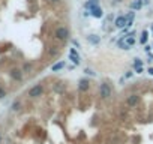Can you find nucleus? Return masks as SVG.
I'll return each instance as SVG.
<instances>
[{
  "mask_svg": "<svg viewBox=\"0 0 153 144\" xmlns=\"http://www.w3.org/2000/svg\"><path fill=\"white\" fill-rule=\"evenodd\" d=\"M147 72H149L150 75H153V68H149V71H147Z\"/></svg>",
  "mask_w": 153,
  "mask_h": 144,
  "instance_id": "23",
  "label": "nucleus"
},
{
  "mask_svg": "<svg viewBox=\"0 0 153 144\" xmlns=\"http://www.w3.org/2000/svg\"><path fill=\"white\" fill-rule=\"evenodd\" d=\"M54 36H56V39H59V41H66V39L69 38V30H68L65 26H59V27L56 29V32H54Z\"/></svg>",
  "mask_w": 153,
  "mask_h": 144,
  "instance_id": "2",
  "label": "nucleus"
},
{
  "mask_svg": "<svg viewBox=\"0 0 153 144\" xmlns=\"http://www.w3.org/2000/svg\"><path fill=\"white\" fill-rule=\"evenodd\" d=\"M63 66H65V62H59V63H56V65L51 66V71H53V72H57V71H60Z\"/></svg>",
  "mask_w": 153,
  "mask_h": 144,
  "instance_id": "14",
  "label": "nucleus"
},
{
  "mask_svg": "<svg viewBox=\"0 0 153 144\" xmlns=\"http://www.w3.org/2000/svg\"><path fill=\"white\" fill-rule=\"evenodd\" d=\"M69 59L74 62V65H80V56H78V53H76L75 48L69 50Z\"/></svg>",
  "mask_w": 153,
  "mask_h": 144,
  "instance_id": "8",
  "label": "nucleus"
},
{
  "mask_svg": "<svg viewBox=\"0 0 153 144\" xmlns=\"http://www.w3.org/2000/svg\"><path fill=\"white\" fill-rule=\"evenodd\" d=\"M6 96V90L5 89H2V87H0V99H3Z\"/></svg>",
  "mask_w": 153,
  "mask_h": 144,
  "instance_id": "20",
  "label": "nucleus"
},
{
  "mask_svg": "<svg viewBox=\"0 0 153 144\" xmlns=\"http://www.w3.org/2000/svg\"><path fill=\"white\" fill-rule=\"evenodd\" d=\"M141 3H143V5H147V3H149V0H141Z\"/></svg>",
  "mask_w": 153,
  "mask_h": 144,
  "instance_id": "25",
  "label": "nucleus"
},
{
  "mask_svg": "<svg viewBox=\"0 0 153 144\" xmlns=\"http://www.w3.org/2000/svg\"><path fill=\"white\" fill-rule=\"evenodd\" d=\"M23 74H24V72L21 69H18V68H12L11 72H9V75H11V78L14 81H21L23 80Z\"/></svg>",
  "mask_w": 153,
  "mask_h": 144,
  "instance_id": "5",
  "label": "nucleus"
},
{
  "mask_svg": "<svg viewBox=\"0 0 153 144\" xmlns=\"http://www.w3.org/2000/svg\"><path fill=\"white\" fill-rule=\"evenodd\" d=\"M152 35H153V24H152Z\"/></svg>",
  "mask_w": 153,
  "mask_h": 144,
  "instance_id": "26",
  "label": "nucleus"
},
{
  "mask_svg": "<svg viewBox=\"0 0 153 144\" xmlns=\"http://www.w3.org/2000/svg\"><path fill=\"white\" fill-rule=\"evenodd\" d=\"M59 51H60L59 48H56V47H50V50H48V56H56Z\"/></svg>",
  "mask_w": 153,
  "mask_h": 144,
  "instance_id": "16",
  "label": "nucleus"
},
{
  "mask_svg": "<svg viewBox=\"0 0 153 144\" xmlns=\"http://www.w3.org/2000/svg\"><path fill=\"white\" fill-rule=\"evenodd\" d=\"M20 107H21V104H20V101H15V102L12 104V107H11V110H12V111H18V110H20Z\"/></svg>",
  "mask_w": 153,
  "mask_h": 144,
  "instance_id": "17",
  "label": "nucleus"
},
{
  "mask_svg": "<svg viewBox=\"0 0 153 144\" xmlns=\"http://www.w3.org/2000/svg\"><path fill=\"white\" fill-rule=\"evenodd\" d=\"M141 8H143L141 0H135V2L131 3V9H132V11H137V9H141Z\"/></svg>",
  "mask_w": 153,
  "mask_h": 144,
  "instance_id": "11",
  "label": "nucleus"
},
{
  "mask_svg": "<svg viewBox=\"0 0 153 144\" xmlns=\"http://www.w3.org/2000/svg\"><path fill=\"white\" fill-rule=\"evenodd\" d=\"M114 24H116V27H117V29H125V27H126V24H128V18H126V17H123V15H120V17H117V18H116Z\"/></svg>",
  "mask_w": 153,
  "mask_h": 144,
  "instance_id": "7",
  "label": "nucleus"
},
{
  "mask_svg": "<svg viewBox=\"0 0 153 144\" xmlns=\"http://www.w3.org/2000/svg\"><path fill=\"white\" fill-rule=\"evenodd\" d=\"M87 41H89L90 44H95V45H96V44H99L101 39H99V36H96V35H90V36H87Z\"/></svg>",
  "mask_w": 153,
  "mask_h": 144,
  "instance_id": "13",
  "label": "nucleus"
},
{
  "mask_svg": "<svg viewBox=\"0 0 153 144\" xmlns=\"http://www.w3.org/2000/svg\"><path fill=\"white\" fill-rule=\"evenodd\" d=\"M0 143H2V135H0Z\"/></svg>",
  "mask_w": 153,
  "mask_h": 144,
  "instance_id": "27",
  "label": "nucleus"
},
{
  "mask_svg": "<svg viewBox=\"0 0 153 144\" xmlns=\"http://www.w3.org/2000/svg\"><path fill=\"white\" fill-rule=\"evenodd\" d=\"M21 71H23V72H30V71H32V65H30V63H24V66H23Z\"/></svg>",
  "mask_w": 153,
  "mask_h": 144,
  "instance_id": "18",
  "label": "nucleus"
},
{
  "mask_svg": "<svg viewBox=\"0 0 153 144\" xmlns=\"http://www.w3.org/2000/svg\"><path fill=\"white\" fill-rule=\"evenodd\" d=\"M152 50H153V47H152Z\"/></svg>",
  "mask_w": 153,
  "mask_h": 144,
  "instance_id": "28",
  "label": "nucleus"
},
{
  "mask_svg": "<svg viewBox=\"0 0 153 144\" xmlns=\"http://www.w3.org/2000/svg\"><path fill=\"white\" fill-rule=\"evenodd\" d=\"M135 68H143V60L138 59V57L134 59V69H135Z\"/></svg>",
  "mask_w": 153,
  "mask_h": 144,
  "instance_id": "15",
  "label": "nucleus"
},
{
  "mask_svg": "<svg viewBox=\"0 0 153 144\" xmlns=\"http://www.w3.org/2000/svg\"><path fill=\"white\" fill-rule=\"evenodd\" d=\"M99 95H101L102 99H108L111 96V86L108 83H102L101 89H99Z\"/></svg>",
  "mask_w": 153,
  "mask_h": 144,
  "instance_id": "4",
  "label": "nucleus"
},
{
  "mask_svg": "<svg viewBox=\"0 0 153 144\" xmlns=\"http://www.w3.org/2000/svg\"><path fill=\"white\" fill-rule=\"evenodd\" d=\"M84 72H86V74H89V75H95V72H93L92 69H89V68H86V69H84Z\"/></svg>",
  "mask_w": 153,
  "mask_h": 144,
  "instance_id": "21",
  "label": "nucleus"
},
{
  "mask_svg": "<svg viewBox=\"0 0 153 144\" xmlns=\"http://www.w3.org/2000/svg\"><path fill=\"white\" fill-rule=\"evenodd\" d=\"M48 2H50V3H59L60 0H48Z\"/></svg>",
  "mask_w": 153,
  "mask_h": 144,
  "instance_id": "24",
  "label": "nucleus"
},
{
  "mask_svg": "<svg viewBox=\"0 0 153 144\" xmlns=\"http://www.w3.org/2000/svg\"><path fill=\"white\" fill-rule=\"evenodd\" d=\"M54 90H56V92H59V93H62V92H63V86H60V84L57 83V84L54 86Z\"/></svg>",
  "mask_w": 153,
  "mask_h": 144,
  "instance_id": "19",
  "label": "nucleus"
},
{
  "mask_svg": "<svg viewBox=\"0 0 153 144\" xmlns=\"http://www.w3.org/2000/svg\"><path fill=\"white\" fill-rule=\"evenodd\" d=\"M90 15L95 17V18H101V17H102V9L99 8V3L90 8Z\"/></svg>",
  "mask_w": 153,
  "mask_h": 144,
  "instance_id": "9",
  "label": "nucleus"
},
{
  "mask_svg": "<svg viewBox=\"0 0 153 144\" xmlns=\"http://www.w3.org/2000/svg\"><path fill=\"white\" fill-rule=\"evenodd\" d=\"M134 35H135V32H131L129 35L122 36V38L117 41V45H119L122 50H129V48L135 44V38H134Z\"/></svg>",
  "mask_w": 153,
  "mask_h": 144,
  "instance_id": "1",
  "label": "nucleus"
},
{
  "mask_svg": "<svg viewBox=\"0 0 153 144\" xmlns=\"http://www.w3.org/2000/svg\"><path fill=\"white\" fill-rule=\"evenodd\" d=\"M138 102H140V96H138V95H129V96H128V99H126V105H128V107H131V108L137 107V105H138Z\"/></svg>",
  "mask_w": 153,
  "mask_h": 144,
  "instance_id": "6",
  "label": "nucleus"
},
{
  "mask_svg": "<svg viewBox=\"0 0 153 144\" xmlns=\"http://www.w3.org/2000/svg\"><path fill=\"white\" fill-rule=\"evenodd\" d=\"M135 72H137V74H143V72H144V68H135Z\"/></svg>",
  "mask_w": 153,
  "mask_h": 144,
  "instance_id": "22",
  "label": "nucleus"
},
{
  "mask_svg": "<svg viewBox=\"0 0 153 144\" xmlns=\"http://www.w3.org/2000/svg\"><path fill=\"white\" fill-rule=\"evenodd\" d=\"M147 38H149V32H147V30H143V33H141V38H140V44H141V45H146V42H147Z\"/></svg>",
  "mask_w": 153,
  "mask_h": 144,
  "instance_id": "12",
  "label": "nucleus"
},
{
  "mask_svg": "<svg viewBox=\"0 0 153 144\" xmlns=\"http://www.w3.org/2000/svg\"><path fill=\"white\" fill-rule=\"evenodd\" d=\"M42 93H44L42 84H35V86L27 92V95H29L30 98H39V96H42Z\"/></svg>",
  "mask_w": 153,
  "mask_h": 144,
  "instance_id": "3",
  "label": "nucleus"
},
{
  "mask_svg": "<svg viewBox=\"0 0 153 144\" xmlns=\"http://www.w3.org/2000/svg\"><path fill=\"white\" fill-rule=\"evenodd\" d=\"M78 89H80L81 92L89 90V81H87L86 78H81V80H80V83H78Z\"/></svg>",
  "mask_w": 153,
  "mask_h": 144,
  "instance_id": "10",
  "label": "nucleus"
}]
</instances>
